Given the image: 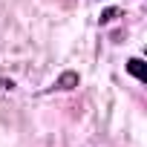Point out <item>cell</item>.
I'll return each mask as SVG.
<instances>
[{"mask_svg":"<svg viewBox=\"0 0 147 147\" xmlns=\"http://www.w3.org/2000/svg\"><path fill=\"white\" fill-rule=\"evenodd\" d=\"M127 69H130V75H136L138 81H147V66H144L141 58H133V61L127 63Z\"/></svg>","mask_w":147,"mask_h":147,"instance_id":"cell-1","label":"cell"},{"mask_svg":"<svg viewBox=\"0 0 147 147\" xmlns=\"http://www.w3.org/2000/svg\"><path fill=\"white\" fill-rule=\"evenodd\" d=\"M75 84H78V75H75V72H66V75H61V81H58L61 90H72Z\"/></svg>","mask_w":147,"mask_h":147,"instance_id":"cell-2","label":"cell"},{"mask_svg":"<svg viewBox=\"0 0 147 147\" xmlns=\"http://www.w3.org/2000/svg\"><path fill=\"white\" fill-rule=\"evenodd\" d=\"M113 18H115V9H110V12H104V15H101V23H110Z\"/></svg>","mask_w":147,"mask_h":147,"instance_id":"cell-3","label":"cell"}]
</instances>
